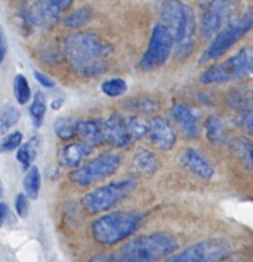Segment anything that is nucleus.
Masks as SVG:
<instances>
[{
	"label": "nucleus",
	"mask_w": 253,
	"mask_h": 262,
	"mask_svg": "<svg viewBox=\"0 0 253 262\" xmlns=\"http://www.w3.org/2000/svg\"><path fill=\"white\" fill-rule=\"evenodd\" d=\"M128 127H129L132 140H140L141 137L147 135L148 123L140 117H127Z\"/></svg>",
	"instance_id": "30"
},
{
	"label": "nucleus",
	"mask_w": 253,
	"mask_h": 262,
	"mask_svg": "<svg viewBox=\"0 0 253 262\" xmlns=\"http://www.w3.org/2000/svg\"><path fill=\"white\" fill-rule=\"evenodd\" d=\"M23 143V135L19 130L9 133L0 141V152H12V151L18 150L19 146Z\"/></svg>",
	"instance_id": "31"
},
{
	"label": "nucleus",
	"mask_w": 253,
	"mask_h": 262,
	"mask_svg": "<svg viewBox=\"0 0 253 262\" xmlns=\"http://www.w3.org/2000/svg\"><path fill=\"white\" fill-rule=\"evenodd\" d=\"M13 92L18 104L25 105L31 100V87L28 84L27 78L23 74H17L13 79Z\"/></svg>",
	"instance_id": "27"
},
{
	"label": "nucleus",
	"mask_w": 253,
	"mask_h": 262,
	"mask_svg": "<svg viewBox=\"0 0 253 262\" xmlns=\"http://www.w3.org/2000/svg\"><path fill=\"white\" fill-rule=\"evenodd\" d=\"M135 170L142 176H152L158 166V160L153 152L147 148H138L133 158Z\"/></svg>",
	"instance_id": "19"
},
{
	"label": "nucleus",
	"mask_w": 253,
	"mask_h": 262,
	"mask_svg": "<svg viewBox=\"0 0 253 262\" xmlns=\"http://www.w3.org/2000/svg\"><path fill=\"white\" fill-rule=\"evenodd\" d=\"M23 188L27 199L36 200L40 194L41 189V174L37 166H31L23 179Z\"/></svg>",
	"instance_id": "22"
},
{
	"label": "nucleus",
	"mask_w": 253,
	"mask_h": 262,
	"mask_svg": "<svg viewBox=\"0 0 253 262\" xmlns=\"http://www.w3.org/2000/svg\"><path fill=\"white\" fill-rule=\"evenodd\" d=\"M128 90L127 82L123 78L115 77V78H109L102 82L101 91L109 97H119L124 95Z\"/></svg>",
	"instance_id": "28"
},
{
	"label": "nucleus",
	"mask_w": 253,
	"mask_h": 262,
	"mask_svg": "<svg viewBox=\"0 0 253 262\" xmlns=\"http://www.w3.org/2000/svg\"><path fill=\"white\" fill-rule=\"evenodd\" d=\"M91 18L92 10L88 7H81L69 13L68 15H65L63 19V23L66 28L78 30V28L84 27L91 20Z\"/></svg>",
	"instance_id": "24"
},
{
	"label": "nucleus",
	"mask_w": 253,
	"mask_h": 262,
	"mask_svg": "<svg viewBox=\"0 0 253 262\" xmlns=\"http://www.w3.org/2000/svg\"><path fill=\"white\" fill-rule=\"evenodd\" d=\"M161 25L169 31L178 58L184 59L193 51L196 42V15L183 0H164L160 4Z\"/></svg>",
	"instance_id": "2"
},
{
	"label": "nucleus",
	"mask_w": 253,
	"mask_h": 262,
	"mask_svg": "<svg viewBox=\"0 0 253 262\" xmlns=\"http://www.w3.org/2000/svg\"><path fill=\"white\" fill-rule=\"evenodd\" d=\"M14 206L15 212H17V215L20 219L27 217L28 211H30V205H28V199L26 197L25 193L17 194V197L14 200Z\"/></svg>",
	"instance_id": "32"
},
{
	"label": "nucleus",
	"mask_w": 253,
	"mask_h": 262,
	"mask_svg": "<svg viewBox=\"0 0 253 262\" xmlns=\"http://www.w3.org/2000/svg\"><path fill=\"white\" fill-rule=\"evenodd\" d=\"M230 148L242 164L253 171V142L247 138L238 137L230 142Z\"/></svg>",
	"instance_id": "20"
},
{
	"label": "nucleus",
	"mask_w": 253,
	"mask_h": 262,
	"mask_svg": "<svg viewBox=\"0 0 253 262\" xmlns=\"http://www.w3.org/2000/svg\"><path fill=\"white\" fill-rule=\"evenodd\" d=\"M30 115L32 119V124L36 128H40L46 115V99L45 95L41 91H37L33 96L32 102L30 105Z\"/></svg>",
	"instance_id": "25"
},
{
	"label": "nucleus",
	"mask_w": 253,
	"mask_h": 262,
	"mask_svg": "<svg viewBox=\"0 0 253 262\" xmlns=\"http://www.w3.org/2000/svg\"><path fill=\"white\" fill-rule=\"evenodd\" d=\"M206 137L214 145H220L226 140V128L217 115H210L204 122Z\"/></svg>",
	"instance_id": "21"
},
{
	"label": "nucleus",
	"mask_w": 253,
	"mask_h": 262,
	"mask_svg": "<svg viewBox=\"0 0 253 262\" xmlns=\"http://www.w3.org/2000/svg\"><path fill=\"white\" fill-rule=\"evenodd\" d=\"M201 9V31L211 38L234 19L240 0H198Z\"/></svg>",
	"instance_id": "7"
},
{
	"label": "nucleus",
	"mask_w": 253,
	"mask_h": 262,
	"mask_svg": "<svg viewBox=\"0 0 253 262\" xmlns=\"http://www.w3.org/2000/svg\"><path fill=\"white\" fill-rule=\"evenodd\" d=\"M180 163L188 171L198 178L209 181L214 177L215 169L209 160L199 151L186 148L180 155Z\"/></svg>",
	"instance_id": "15"
},
{
	"label": "nucleus",
	"mask_w": 253,
	"mask_h": 262,
	"mask_svg": "<svg viewBox=\"0 0 253 262\" xmlns=\"http://www.w3.org/2000/svg\"><path fill=\"white\" fill-rule=\"evenodd\" d=\"M63 51L77 73L83 77H96L107 69L112 46L96 33L81 31L64 40Z\"/></svg>",
	"instance_id": "1"
},
{
	"label": "nucleus",
	"mask_w": 253,
	"mask_h": 262,
	"mask_svg": "<svg viewBox=\"0 0 253 262\" xmlns=\"http://www.w3.org/2000/svg\"><path fill=\"white\" fill-rule=\"evenodd\" d=\"M89 262H115L114 257L109 255H97L95 257H92Z\"/></svg>",
	"instance_id": "37"
},
{
	"label": "nucleus",
	"mask_w": 253,
	"mask_h": 262,
	"mask_svg": "<svg viewBox=\"0 0 253 262\" xmlns=\"http://www.w3.org/2000/svg\"><path fill=\"white\" fill-rule=\"evenodd\" d=\"M33 76H35V79L38 82V84H41L43 89H54V87H55V82H54V79L50 78L48 74L36 71L35 73H33Z\"/></svg>",
	"instance_id": "33"
},
{
	"label": "nucleus",
	"mask_w": 253,
	"mask_h": 262,
	"mask_svg": "<svg viewBox=\"0 0 253 262\" xmlns=\"http://www.w3.org/2000/svg\"><path fill=\"white\" fill-rule=\"evenodd\" d=\"M78 136H81L82 142L87 143L92 148L102 145L106 141L104 120L99 118L78 120Z\"/></svg>",
	"instance_id": "17"
},
{
	"label": "nucleus",
	"mask_w": 253,
	"mask_h": 262,
	"mask_svg": "<svg viewBox=\"0 0 253 262\" xmlns=\"http://www.w3.org/2000/svg\"><path fill=\"white\" fill-rule=\"evenodd\" d=\"M4 196V186H3V182L2 179H0V199Z\"/></svg>",
	"instance_id": "39"
},
{
	"label": "nucleus",
	"mask_w": 253,
	"mask_h": 262,
	"mask_svg": "<svg viewBox=\"0 0 253 262\" xmlns=\"http://www.w3.org/2000/svg\"><path fill=\"white\" fill-rule=\"evenodd\" d=\"M174 49V41L169 31L161 23L156 25L151 32L148 46L140 60V68L150 72L160 68L168 61Z\"/></svg>",
	"instance_id": "10"
},
{
	"label": "nucleus",
	"mask_w": 253,
	"mask_h": 262,
	"mask_svg": "<svg viewBox=\"0 0 253 262\" xmlns=\"http://www.w3.org/2000/svg\"><path fill=\"white\" fill-rule=\"evenodd\" d=\"M120 164H122L120 156L118 154L107 151L96 156L84 165L74 169L69 174V179L77 186H91L96 182L112 176L119 169Z\"/></svg>",
	"instance_id": "9"
},
{
	"label": "nucleus",
	"mask_w": 253,
	"mask_h": 262,
	"mask_svg": "<svg viewBox=\"0 0 253 262\" xmlns=\"http://www.w3.org/2000/svg\"><path fill=\"white\" fill-rule=\"evenodd\" d=\"M73 2L74 0H36L26 9V20L28 25L38 30H49L59 22Z\"/></svg>",
	"instance_id": "11"
},
{
	"label": "nucleus",
	"mask_w": 253,
	"mask_h": 262,
	"mask_svg": "<svg viewBox=\"0 0 253 262\" xmlns=\"http://www.w3.org/2000/svg\"><path fill=\"white\" fill-rule=\"evenodd\" d=\"M8 212H9V209H8L7 204H4V202H0V227L4 224L5 219H7V216H8Z\"/></svg>",
	"instance_id": "36"
},
{
	"label": "nucleus",
	"mask_w": 253,
	"mask_h": 262,
	"mask_svg": "<svg viewBox=\"0 0 253 262\" xmlns=\"http://www.w3.org/2000/svg\"><path fill=\"white\" fill-rule=\"evenodd\" d=\"M105 123V137L107 142L111 143L115 147H125L133 142L130 136L129 127H128L127 117L120 114L110 115Z\"/></svg>",
	"instance_id": "14"
},
{
	"label": "nucleus",
	"mask_w": 253,
	"mask_h": 262,
	"mask_svg": "<svg viewBox=\"0 0 253 262\" xmlns=\"http://www.w3.org/2000/svg\"><path fill=\"white\" fill-rule=\"evenodd\" d=\"M250 30H253V8L227 23L222 30H220L212 38L209 48L204 50L201 56V63L216 60L224 55L235 42L244 37Z\"/></svg>",
	"instance_id": "6"
},
{
	"label": "nucleus",
	"mask_w": 253,
	"mask_h": 262,
	"mask_svg": "<svg viewBox=\"0 0 253 262\" xmlns=\"http://www.w3.org/2000/svg\"><path fill=\"white\" fill-rule=\"evenodd\" d=\"M94 148L84 142H73L59 150L58 161L63 168L77 169Z\"/></svg>",
	"instance_id": "16"
},
{
	"label": "nucleus",
	"mask_w": 253,
	"mask_h": 262,
	"mask_svg": "<svg viewBox=\"0 0 253 262\" xmlns=\"http://www.w3.org/2000/svg\"><path fill=\"white\" fill-rule=\"evenodd\" d=\"M238 124L244 128L250 135H253V113H245V114L240 115L238 119Z\"/></svg>",
	"instance_id": "34"
},
{
	"label": "nucleus",
	"mask_w": 253,
	"mask_h": 262,
	"mask_svg": "<svg viewBox=\"0 0 253 262\" xmlns=\"http://www.w3.org/2000/svg\"><path fill=\"white\" fill-rule=\"evenodd\" d=\"M170 113L171 117L174 118V120L178 123L180 129L183 130L184 136H187L188 138L198 137L199 129L197 117L187 105L174 104L170 109Z\"/></svg>",
	"instance_id": "18"
},
{
	"label": "nucleus",
	"mask_w": 253,
	"mask_h": 262,
	"mask_svg": "<svg viewBox=\"0 0 253 262\" xmlns=\"http://www.w3.org/2000/svg\"><path fill=\"white\" fill-rule=\"evenodd\" d=\"M249 76H253V45L245 46L226 60L210 67L201 74V82L204 84L226 83Z\"/></svg>",
	"instance_id": "5"
},
{
	"label": "nucleus",
	"mask_w": 253,
	"mask_h": 262,
	"mask_svg": "<svg viewBox=\"0 0 253 262\" xmlns=\"http://www.w3.org/2000/svg\"><path fill=\"white\" fill-rule=\"evenodd\" d=\"M147 137L151 145L161 151L171 150L176 141V135L173 127L163 117H155L151 122H148Z\"/></svg>",
	"instance_id": "13"
},
{
	"label": "nucleus",
	"mask_w": 253,
	"mask_h": 262,
	"mask_svg": "<svg viewBox=\"0 0 253 262\" xmlns=\"http://www.w3.org/2000/svg\"><path fill=\"white\" fill-rule=\"evenodd\" d=\"M20 113L15 106L8 105V106L3 107L0 110V136L5 135L8 130L12 129L18 123Z\"/></svg>",
	"instance_id": "26"
},
{
	"label": "nucleus",
	"mask_w": 253,
	"mask_h": 262,
	"mask_svg": "<svg viewBox=\"0 0 253 262\" xmlns=\"http://www.w3.org/2000/svg\"><path fill=\"white\" fill-rule=\"evenodd\" d=\"M54 130L60 140H73L78 135V120L71 117L59 118L54 124Z\"/></svg>",
	"instance_id": "23"
},
{
	"label": "nucleus",
	"mask_w": 253,
	"mask_h": 262,
	"mask_svg": "<svg viewBox=\"0 0 253 262\" xmlns=\"http://www.w3.org/2000/svg\"><path fill=\"white\" fill-rule=\"evenodd\" d=\"M178 248V241L168 233H152L135 238L120 248L115 262H160Z\"/></svg>",
	"instance_id": "3"
},
{
	"label": "nucleus",
	"mask_w": 253,
	"mask_h": 262,
	"mask_svg": "<svg viewBox=\"0 0 253 262\" xmlns=\"http://www.w3.org/2000/svg\"><path fill=\"white\" fill-rule=\"evenodd\" d=\"M8 51V42H7V36H5L4 28L0 26V64L4 61L5 55Z\"/></svg>",
	"instance_id": "35"
},
{
	"label": "nucleus",
	"mask_w": 253,
	"mask_h": 262,
	"mask_svg": "<svg viewBox=\"0 0 253 262\" xmlns=\"http://www.w3.org/2000/svg\"><path fill=\"white\" fill-rule=\"evenodd\" d=\"M141 216L132 212H112L104 215L92 223L91 232L101 245L111 246L122 242L138 229Z\"/></svg>",
	"instance_id": "4"
},
{
	"label": "nucleus",
	"mask_w": 253,
	"mask_h": 262,
	"mask_svg": "<svg viewBox=\"0 0 253 262\" xmlns=\"http://www.w3.org/2000/svg\"><path fill=\"white\" fill-rule=\"evenodd\" d=\"M64 104V100L63 99H56V100H54L53 102H51V109H54V110H58V109H60V106L61 105Z\"/></svg>",
	"instance_id": "38"
},
{
	"label": "nucleus",
	"mask_w": 253,
	"mask_h": 262,
	"mask_svg": "<svg viewBox=\"0 0 253 262\" xmlns=\"http://www.w3.org/2000/svg\"><path fill=\"white\" fill-rule=\"evenodd\" d=\"M36 159V148L32 143H22L17 150V160L23 169H30Z\"/></svg>",
	"instance_id": "29"
},
{
	"label": "nucleus",
	"mask_w": 253,
	"mask_h": 262,
	"mask_svg": "<svg viewBox=\"0 0 253 262\" xmlns=\"http://www.w3.org/2000/svg\"><path fill=\"white\" fill-rule=\"evenodd\" d=\"M135 187L134 179H122L95 188L83 197L84 209L91 214H99L112 209L127 199Z\"/></svg>",
	"instance_id": "8"
},
{
	"label": "nucleus",
	"mask_w": 253,
	"mask_h": 262,
	"mask_svg": "<svg viewBox=\"0 0 253 262\" xmlns=\"http://www.w3.org/2000/svg\"><path fill=\"white\" fill-rule=\"evenodd\" d=\"M230 248L222 239H204L189 246L166 262H221Z\"/></svg>",
	"instance_id": "12"
}]
</instances>
